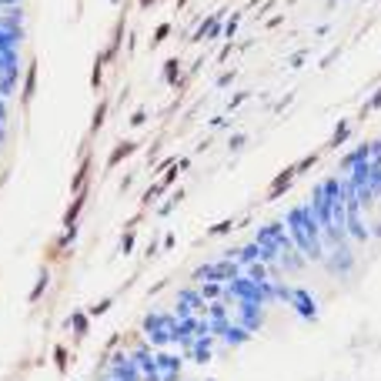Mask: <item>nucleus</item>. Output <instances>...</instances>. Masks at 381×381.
<instances>
[{"label":"nucleus","mask_w":381,"mask_h":381,"mask_svg":"<svg viewBox=\"0 0 381 381\" xmlns=\"http://www.w3.org/2000/svg\"><path fill=\"white\" fill-rule=\"evenodd\" d=\"M30 67V0H0V171L20 121Z\"/></svg>","instance_id":"1"}]
</instances>
